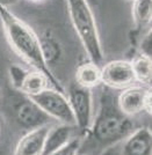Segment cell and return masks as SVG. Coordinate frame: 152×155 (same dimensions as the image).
Here are the masks:
<instances>
[{
	"instance_id": "cell-18",
	"label": "cell",
	"mask_w": 152,
	"mask_h": 155,
	"mask_svg": "<svg viewBox=\"0 0 152 155\" xmlns=\"http://www.w3.org/2000/svg\"><path fill=\"white\" fill-rule=\"evenodd\" d=\"M80 147H81V138L79 136L74 137L72 140L63 146L62 148L57 149L50 155H79Z\"/></svg>"
},
{
	"instance_id": "cell-2",
	"label": "cell",
	"mask_w": 152,
	"mask_h": 155,
	"mask_svg": "<svg viewBox=\"0 0 152 155\" xmlns=\"http://www.w3.org/2000/svg\"><path fill=\"white\" fill-rule=\"evenodd\" d=\"M0 22L7 42L14 52L18 53L32 67V70L43 73L53 86V89L65 93L63 84L46 65L41 49L39 35L34 31L33 28L11 12L4 2H0Z\"/></svg>"
},
{
	"instance_id": "cell-15",
	"label": "cell",
	"mask_w": 152,
	"mask_h": 155,
	"mask_svg": "<svg viewBox=\"0 0 152 155\" xmlns=\"http://www.w3.org/2000/svg\"><path fill=\"white\" fill-rule=\"evenodd\" d=\"M132 71L137 84L143 87L151 88L152 82V60L150 57L137 53L132 60H130Z\"/></svg>"
},
{
	"instance_id": "cell-7",
	"label": "cell",
	"mask_w": 152,
	"mask_h": 155,
	"mask_svg": "<svg viewBox=\"0 0 152 155\" xmlns=\"http://www.w3.org/2000/svg\"><path fill=\"white\" fill-rule=\"evenodd\" d=\"M101 84L115 91H123L137 86L130 60H112L100 67Z\"/></svg>"
},
{
	"instance_id": "cell-1",
	"label": "cell",
	"mask_w": 152,
	"mask_h": 155,
	"mask_svg": "<svg viewBox=\"0 0 152 155\" xmlns=\"http://www.w3.org/2000/svg\"><path fill=\"white\" fill-rule=\"evenodd\" d=\"M116 96L109 88L103 87L101 89L96 115L93 117L86 136L81 138V145L88 143L96 153L123 141L135 130L132 118L120 110Z\"/></svg>"
},
{
	"instance_id": "cell-22",
	"label": "cell",
	"mask_w": 152,
	"mask_h": 155,
	"mask_svg": "<svg viewBox=\"0 0 152 155\" xmlns=\"http://www.w3.org/2000/svg\"><path fill=\"white\" fill-rule=\"evenodd\" d=\"M79 155H84V154H79Z\"/></svg>"
},
{
	"instance_id": "cell-20",
	"label": "cell",
	"mask_w": 152,
	"mask_h": 155,
	"mask_svg": "<svg viewBox=\"0 0 152 155\" xmlns=\"http://www.w3.org/2000/svg\"><path fill=\"white\" fill-rule=\"evenodd\" d=\"M143 108H144V112H146L149 116H151L152 114V94L151 88L147 91L144 98V103H143Z\"/></svg>"
},
{
	"instance_id": "cell-11",
	"label": "cell",
	"mask_w": 152,
	"mask_h": 155,
	"mask_svg": "<svg viewBox=\"0 0 152 155\" xmlns=\"http://www.w3.org/2000/svg\"><path fill=\"white\" fill-rule=\"evenodd\" d=\"M74 127L72 125H66V124H57L51 125V127L48 131V134L44 142V149L42 155H50L57 149L62 148L65 146L70 140H72L74 136Z\"/></svg>"
},
{
	"instance_id": "cell-21",
	"label": "cell",
	"mask_w": 152,
	"mask_h": 155,
	"mask_svg": "<svg viewBox=\"0 0 152 155\" xmlns=\"http://www.w3.org/2000/svg\"><path fill=\"white\" fill-rule=\"evenodd\" d=\"M0 131H1V125H0Z\"/></svg>"
},
{
	"instance_id": "cell-17",
	"label": "cell",
	"mask_w": 152,
	"mask_h": 155,
	"mask_svg": "<svg viewBox=\"0 0 152 155\" xmlns=\"http://www.w3.org/2000/svg\"><path fill=\"white\" fill-rule=\"evenodd\" d=\"M28 68L23 67L22 65L12 64L8 67V77H9V81L13 86L15 91H20L22 82L26 78L27 73H28Z\"/></svg>"
},
{
	"instance_id": "cell-14",
	"label": "cell",
	"mask_w": 152,
	"mask_h": 155,
	"mask_svg": "<svg viewBox=\"0 0 152 155\" xmlns=\"http://www.w3.org/2000/svg\"><path fill=\"white\" fill-rule=\"evenodd\" d=\"M49 84H50V82L43 73L35 71V70H29L23 82H22V86H21V89L19 93L28 97H32L35 95H39L40 93L48 89Z\"/></svg>"
},
{
	"instance_id": "cell-12",
	"label": "cell",
	"mask_w": 152,
	"mask_h": 155,
	"mask_svg": "<svg viewBox=\"0 0 152 155\" xmlns=\"http://www.w3.org/2000/svg\"><path fill=\"white\" fill-rule=\"evenodd\" d=\"M132 19L137 35L146 34L151 30L152 20V2L147 1H133L132 2Z\"/></svg>"
},
{
	"instance_id": "cell-3",
	"label": "cell",
	"mask_w": 152,
	"mask_h": 155,
	"mask_svg": "<svg viewBox=\"0 0 152 155\" xmlns=\"http://www.w3.org/2000/svg\"><path fill=\"white\" fill-rule=\"evenodd\" d=\"M66 7L74 31L78 35L90 61L101 66L105 56L98 26L91 6L87 1L76 0L67 1Z\"/></svg>"
},
{
	"instance_id": "cell-19",
	"label": "cell",
	"mask_w": 152,
	"mask_h": 155,
	"mask_svg": "<svg viewBox=\"0 0 152 155\" xmlns=\"http://www.w3.org/2000/svg\"><path fill=\"white\" fill-rule=\"evenodd\" d=\"M139 52L140 54H144L146 57L151 58V52H152V31H149L143 35V37L139 41Z\"/></svg>"
},
{
	"instance_id": "cell-8",
	"label": "cell",
	"mask_w": 152,
	"mask_h": 155,
	"mask_svg": "<svg viewBox=\"0 0 152 155\" xmlns=\"http://www.w3.org/2000/svg\"><path fill=\"white\" fill-rule=\"evenodd\" d=\"M149 89L150 88L147 87L137 84L121 91V93L116 96L120 110L130 118L137 116L140 112H144L143 103Z\"/></svg>"
},
{
	"instance_id": "cell-16",
	"label": "cell",
	"mask_w": 152,
	"mask_h": 155,
	"mask_svg": "<svg viewBox=\"0 0 152 155\" xmlns=\"http://www.w3.org/2000/svg\"><path fill=\"white\" fill-rule=\"evenodd\" d=\"M39 38H40L41 49H42L44 60H46V65L51 68V66L56 64L62 58V54H63L62 46H60L59 42L49 34H46L42 37L39 36Z\"/></svg>"
},
{
	"instance_id": "cell-13",
	"label": "cell",
	"mask_w": 152,
	"mask_h": 155,
	"mask_svg": "<svg viewBox=\"0 0 152 155\" xmlns=\"http://www.w3.org/2000/svg\"><path fill=\"white\" fill-rule=\"evenodd\" d=\"M74 82L87 89H93L101 84V73L100 66L92 61L84 63L78 66L76 71Z\"/></svg>"
},
{
	"instance_id": "cell-6",
	"label": "cell",
	"mask_w": 152,
	"mask_h": 155,
	"mask_svg": "<svg viewBox=\"0 0 152 155\" xmlns=\"http://www.w3.org/2000/svg\"><path fill=\"white\" fill-rule=\"evenodd\" d=\"M15 94L16 95L11 97L9 103L14 115V119L21 127L26 129L27 131H30L51 124L52 119L46 116L29 97L19 91H16Z\"/></svg>"
},
{
	"instance_id": "cell-10",
	"label": "cell",
	"mask_w": 152,
	"mask_h": 155,
	"mask_svg": "<svg viewBox=\"0 0 152 155\" xmlns=\"http://www.w3.org/2000/svg\"><path fill=\"white\" fill-rule=\"evenodd\" d=\"M121 155H152V133L147 127H137L123 140Z\"/></svg>"
},
{
	"instance_id": "cell-5",
	"label": "cell",
	"mask_w": 152,
	"mask_h": 155,
	"mask_svg": "<svg viewBox=\"0 0 152 155\" xmlns=\"http://www.w3.org/2000/svg\"><path fill=\"white\" fill-rule=\"evenodd\" d=\"M29 98L51 119L57 120L59 124L76 126L73 114L65 93H60L53 88H48L39 95Z\"/></svg>"
},
{
	"instance_id": "cell-9",
	"label": "cell",
	"mask_w": 152,
	"mask_h": 155,
	"mask_svg": "<svg viewBox=\"0 0 152 155\" xmlns=\"http://www.w3.org/2000/svg\"><path fill=\"white\" fill-rule=\"evenodd\" d=\"M52 124L27 131L18 141L13 155H42L48 131Z\"/></svg>"
},
{
	"instance_id": "cell-4",
	"label": "cell",
	"mask_w": 152,
	"mask_h": 155,
	"mask_svg": "<svg viewBox=\"0 0 152 155\" xmlns=\"http://www.w3.org/2000/svg\"><path fill=\"white\" fill-rule=\"evenodd\" d=\"M67 101L73 114L76 127L80 131V138H84L91 127L93 120V91L84 88L74 81L67 89Z\"/></svg>"
}]
</instances>
